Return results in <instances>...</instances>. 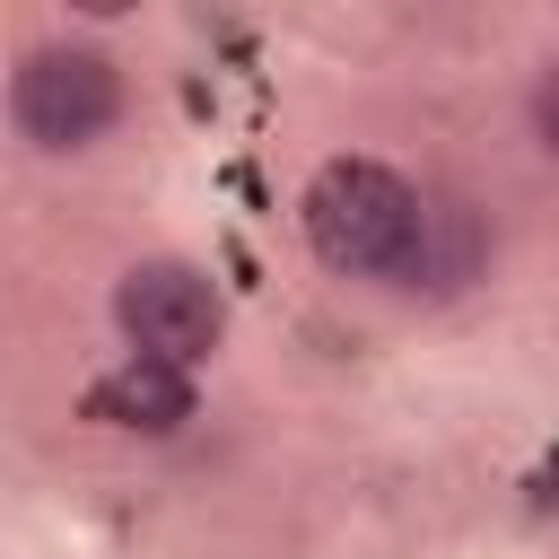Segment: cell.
I'll return each instance as SVG.
<instances>
[{
    "label": "cell",
    "mask_w": 559,
    "mask_h": 559,
    "mask_svg": "<svg viewBox=\"0 0 559 559\" xmlns=\"http://www.w3.org/2000/svg\"><path fill=\"white\" fill-rule=\"evenodd\" d=\"M297 218H306V245H314L323 271H341V280H393L402 288V271H411V253L428 236V192L402 183L376 157H332L306 183Z\"/></svg>",
    "instance_id": "1"
},
{
    "label": "cell",
    "mask_w": 559,
    "mask_h": 559,
    "mask_svg": "<svg viewBox=\"0 0 559 559\" xmlns=\"http://www.w3.org/2000/svg\"><path fill=\"white\" fill-rule=\"evenodd\" d=\"M122 114V79H114V61L105 52H87V44H35L26 61H17V79H9V122L35 140V148H87L105 122Z\"/></svg>",
    "instance_id": "2"
},
{
    "label": "cell",
    "mask_w": 559,
    "mask_h": 559,
    "mask_svg": "<svg viewBox=\"0 0 559 559\" xmlns=\"http://www.w3.org/2000/svg\"><path fill=\"white\" fill-rule=\"evenodd\" d=\"M114 323L131 341V358H166V367H201L227 332L218 288L192 262H131L114 280Z\"/></svg>",
    "instance_id": "3"
},
{
    "label": "cell",
    "mask_w": 559,
    "mask_h": 559,
    "mask_svg": "<svg viewBox=\"0 0 559 559\" xmlns=\"http://www.w3.org/2000/svg\"><path fill=\"white\" fill-rule=\"evenodd\" d=\"M96 428H131V437H175L183 419H192V376L183 367H166V358H122V367H105L96 384H87V402H79Z\"/></svg>",
    "instance_id": "4"
},
{
    "label": "cell",
    "mask_w": 559,
    "mask_h": 559,
    "mask_svg": "<svg viewBox=\"0 0 559 559\" xmlns=\"http://www.w3.org/2000/svg\"><path fill=\"white\" fill-rule=\"evenodd\" d=\"M472 271H480V218L463 201H428V236H419L402 288H463Z\"/></svg>",
    "instance_id": "5"
},
{
    "label": "cell",
    "mask_w": 559,
    "mask_h": 559,
    "mask_svg": "<svg viewBox=\"0 0 559 559\" xmlns=\"http://www.w3.org/2000/svg\"><path fill=\"white\" fill-rule=\"evenodd\" d=\"M533 140H542V148L559 157V61H550V70L533 79Z\"/></svg>",
    "instance_id": "6"
},
{
    "label": "cell",
    "mask_w": 559,
    "mask_h": 559,
    "mask_svg": "<svg viewBox=\"0 0 559 559\" xmlns=\"http://www.w3.org/2000/svg\"><path fill=\"white\" fill-rule=\"evenodd\" d=\"M533 507H559V463H550V472L533 480Z\"/></svg>",
    "instance_id": "7"
}]
</instances>
